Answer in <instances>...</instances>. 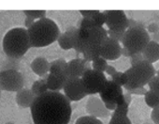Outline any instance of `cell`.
I'll use <instances>...</instances> for the list:
<instances>
[{
    "label": "cell",
    "mask_w": 159,
    "mask_h": 124,
    "mask_svg": "<svg viewBox=\"0 0 159 124\" xmlns=\"http://www.w3.org/2000/svg\"><path fill=\"white\" fill-rule=\"evenodd\" d=\"M31 91L33 92V94L36 97L46 93L48 91V88H47V85H46V80L45 79H40V80L35 81L33 83L32 87H31Z\"/></svg>",
    "instance_id": "20"
},
{
    "label": "cell",
    "mask_w": 159,
    "mask_h": 124,
    "mask_svg": "<svg viewBox=\"0 0 159 124\" xmlns=\"http://www.w3.org/2000/svg\"><path fill=\"white\" fill-rule=\"evenodd\" d=\"M25 86L24 75L15 70L0 71V90L17 92Z\"/></svg>",
    "instance_id": "7"
},
{
    "label": "cell",
    "mask_w": 159,
    "mask_h": 124,
    "mask_svg": "<svg viewBox=\"0 0 159 124\" xmlns=\"http://www.w3.org/2000/svg\"><path fill=\"white\" fill-rule=\"evenodd\" d=\"M46 85L48 88L49 91H53V92H59L61 89H63V87L66 82V78L54 76L51 74H48L46 76Z\"/></svg>",
    "instance_id": "18"
},
{
    "label": "cell",
    "mask_w": 159,
    "mask_h": 124,
    "mask_svg": "<svg viewBox=\"0 0 159 124\" xmlns=\"http://www.w3.org/2000/svg\"><path fill=\"white\" fill-rule=\"evenodd\" d=\"M24 13L26 17H29L33 20H40L46 17V11L43 10H26L24 11Z\"/></svg>",
    "instance_id": "24"
},
{
    "label": "cell",
    "mask_w": 159,
    "mask_h": 124,
    "mask_svg": "<svg viewBox=\"0 0 159 124\" xmlns=\"http://www.w3.org/2000/svg\"><path fill=\"white\" fill-rule=\"evenodd\" d=\"M151 118L153 124H159V106L152 108L151 113Z\"/></svg>",
    "instance_id": "37"
},
{
    "label": "cell",
    "mask_w": 159,
    "mask_h": 124,
    "mask_svg": "<svg viewBox=\"0 0 159 124\" xmlns=\"http://www.w3.org/2000/svg\"><path fill=\"white\" fill-rule=\"evenodd\" d=\"M150 41L151 36L145 28L134 27L125 30L121 43L131 54H137L141 53Z\"/></svg>",
    "instance_id": "5"
},
{
    "label": "cell",
    "mask_w": 159,
    "mask_h": 124,
    "mask_svg": "<svg viewBox=\"0 0 159 124\" xmlns=\"http://www.w3.org/2000/svg\"><path fill=\"white\" fill-rule=\"evenodd\" d=\"M122 47L120 42L111 38H107L100 45V56L105 60H116L121 55Z\"/></svg>",
    "instance_id": "10"
},
{
    "label": "cell",
    "mask_w": 159,
    "mask_h": 124,
    "mask_svg": "<svg viewBox=\"0 0 159 124\" xmlns=\"http://www.w3.org/2000/svg\"><path fill=\"white\" fill-rule=\"evenodd\" d=\"M123 88L122 87L116 85L111 80H108L104 88L99 93L101 101L105 103H113L116 104L117 100L123 95Z\"/></svg>",
    "instance_id": "12"
},
{
    "label": "cell",
    "mask_w": 159,
    "mask_h": 124,
    "mask_svg": "<svg viewBox=\"0 0 159 124\" xmlns=\"http://www.w3.org/2000/svg\"><path fill=\"white\" fill-rule=\"evenodd\" d=\"M2 43L7 56L14 59H20L31 47L27 30L24 27H15L9 30L4 36Z\"/></svg>",
    "instance_id": "3"
},
{
    "label": "cell",
    "mask_w": 159,
    "mask_h": 124,
    "mask_svg": "<svg viewBox=\"0 0 159 124\" xmlns=\"http://www.w3.org/2000/svg\"><path fill=\"white\" fill-rule=\"evenodd\" d=\"M106 17V25L111 31H125L128 27V18L124 11L111 10L103 12Z\"/></svg>",
    "instance_id": "8"
},
{
    "label": "cell",
    "mask_w": 159,
    "mask_h": 124,
    "mask_svg": "<svg viewBox=\"0 0 159 124\" xmlns=\"http://www.w3.org/2000/svg\"><path fill=\"white\" fill-rule=\"evenodd\" d=\"M84 60L86 62H93L95 59L100 56V47L99 48H93V47H85L84 51L83 52Z\"/></svg>",
    "instance_id": "21"
},
{
    "label": "cell",
    "mask_w": 159,
    "mask_h": 124,
    "mask_svg": "<svg viewBox=\"0 0 159 124\" xmlns=\"http://www.w3.org/2000/svg\"><path fill=\"white\" fill-rule=\"evenodd\" d=\"M111 81L115 83L116 85L120 87H124L127 83V77L125 73L122 72H116L114 74L111 75Z\"/></svg>",
    "instance_id": "25"
},
{
    "label": "cell",
    "mask_w": 159,
    "mask_h": 124,
    "mask_svg": "<svg viewBox=\"0 0 159 124\" xmlns=\"http://www.w3.org/2000/svg\"><path fill=\"white\" fill-rule=\"evenodd\" d=\"M35 99H36V96L33 94V92L29 88H23L22 89L16 92V97H15L16 103L23 108L31 107Z\"/></svg>",
    "instance_id": "16"
},
{
    "label": "cell",
    "mask_w": 159,
    "mask_h": 124,
    "mask_svg": "<svg viewBox=\"0 0 159 124\" xmlns=\"http://www.w3.org/2000/svg\"><path fill=\"white\" fill-rule=\"evenodd\" d=\"M124 98H125V102L129 105L131 101H132V97H131V94H129L128 92H126L125 94H124Z\"/></svg>",
    "instance_id": "45"
},
{
    "label": "cell",
    "mask_w": 159,
    "mask_h": 124,
    "mask_svg": "<svg viewBox=\"0 0 159 124\" xmlns=\"http://www.w3.org/2000/svg\"><path fill=\"white\" fill-rule=\"evenodd\" d=\"M134 27L145 28V25L141 21H138L135 19H128V27L127 28H134Z\"/></svg>",
    "instance_id": "35"
},
{
    "label": "cell",
    "mask_w": 159,
    "mask_h": 124,
    "mask_svg": "<svg viewBox=\"0 0 159 124\" xmlns=\"http://www.w3.org/2000/svg\"><path fill=\"white\" fill-rule=\"evenodd\" d=\"M1 94H2V91L0 90V99H1Z\"/></svg>",
    "instance_id": "49"
},
{
    "label": "cell",
    "mask_w": 159,
    "mask_h": 124,
    "mask_svg": "<svg viewBox=\"0 0 159 124\" xmlns=\"http://www.w3.org/2000/svg\"><path fill=\"white\" fill-rule=\"evenodd\" d=\"M156 75H158V76H159V70H158V71H156Z\"/></svg>",
    "instance_id": "47"
},
{
    "label": "cell",
    "mask_w": 159,
    "mask_h": 124,
    "mask_svg": "<svg viewBox=\"0 0 159 124\" xmlns=\"http://www.w3.org/2000/svg\"><path fill=\"white\" fill-rule=\"evenodd\" d=\"M107 38L108 33L103 26H93L90 29H88V39L86 41V46L99 48L102 42Z\"/></svg>",
    "instance_id": "13"
},
{
    "label": "cell",
    "mask_w": 159,
    "mask_h": 124,
    "mask_svg": "<svg viewBox=\"0 0 159 124\" xmlns=\"http://www.w3.org/2000/svg\"><path fill=\"white\" fill-rule=\"evenodd\" d=\"M109 124H132L131 120L127 116H113L111 115V118Z\"/></svg>",
    "instance_id": "29"
},
{
    "label": "cell",
    "mask_w": 159,
    "mask_h": 124,
    "mask_svg": "<svg viewBox=\"0 0 159 124\" xmlns=\"http://www.w3.org/2000/svg\"><path fill=\"white\" fill-rule=\"evenodd\" d=\"M93 26H95V25L91 18H83L80 24V28L83 29H90Z\"/></svg>",
    "instance_id": "34"
},
{
    "label": "cell",
    "mask_w": 159,
    "mask_h": 124,
    "mask_svg": "<svg viewBox=\"0 0 159 124\" xmlns=\"http://www.w3.org/2000/svg\"><path fill=\"white\" fill-rule=\"evenodd\" d=\"M128 104L126 103H123V104H120V105H117L115 110L113 111L112 115L113 116H127L128 114Z\"/></svg>",
    "instance_id": "31"
},
{
    "label": "cell",
    "mask_w": 159,
    "mask_h": 124,
    "mask_svg": "<svg viewBox=\"0 0 159 124\" xmlns=\"http://www.w3.org/2000/svg\"><path fill=\"white\" fill-rule=\"evenodd\" d=\"M75 124H104V123L97 117L91 116H84L79 117L76 120Z\"/></svg>",
    "instance_id": "26"
},
{
    "label": "cell",
    "mask_w": 159,
    "mask_h": 124,
    "mask_svg": "<svg viewBox=\"0 0 159 124\" xmlns=\"http://www.w3.org/2000/svg\"><path fill=\"white\" fill-rule=\"evenodd\" d=\"M121 55H125V56H126V57H130L133 54H131L126 48H125V47H122V51H121Z\"/></svg>",
    "instance_id": "44"
},
{
    "label": "cell",
    "mask_w": 159,
    "mask_h": 124,
    "mask_svg": "<svg viewBox=\"0 0 159 124\" xmlns=\"http://www.w3.org/2000/svg\"><path fill=\"white\" fill-rule=\"evenodd\" d=\"M86 111L89 116L100 118V117H107L110 116V111L105 107L104 103L101 101L100 98L91 96L87 103H86Z\"/></svg>",
    "instance_id": "11"
},
{
    "label": "cell",
    "mask_w": 159,
    "mask_h": 124,
    "mask_svg": "<svg viewBox=\"0 0 159 124\" xmlns=\"http://www.w3.org/2000/svg\"><path fill=\"white\" fill-rule=\"evenodd\" d=\"M19 69V59L10 58L8 57V60L4 62L1 71H7V70H15L18 71Z\"/></svg>",
    "instance_id": "27"
},
{
    "label": "cell",
    "mask_w": 159,
    "mask_h": 124,
    "mask_svg": "<svg viewBox=\"0 0 159 124\" xmlns=\"http://www.w3.org/2000/svg\"><path fill=\"white\" fill-rule=\"evenodd\" d=\"M125 74L127 77V83L124 88L127 91L137 88H143L154 75H156V71L152 64L142 60L131 66Z\"/></svg>",
    "instance_id": "4"
},
{
    "label": "cell",
    "mask_w": 159,
    "mask_h": 124,
    "mask_svg": "<svg viewBox=\"0 0 159 124\" xmlns=\"http://www.w3.org/2000/svg\"><path fill=\"white\" fill-rule=\"evenodd\" d=\"M116 72H117L116 69H115L113 66H111V65H108V67H107V69H106V71H105V73L111 75V76L112 74H114Z\"/></svg>",
    "instance_id": "43"
},
{
    "label": "cell",
    "mask_w": 159,
    "mask_h": 124,
    "mask_svg": "<svg viewBox=\"0 0 159 124\" xmlns=\"http://www.w3.org/2000/svg\"><path fill=\"white\" fill-rule=\"evenodd\" d=\"M142 124H153V123H152V122H144V123H142Z\"/></svg>",
    "instance_id": "46"
},
{
    "label": "cell",
    "mask_w": 159,
    "mask_h": 124,
    "mask_svg": "<svg viewBox=\"0 0 159 124\" xmlns=\"http://www.w3.org/2000/svg\"><path fill=\"white\" fill-rule=\"evenodd\" d=\"M35 22H36L35 20H33V19H31V18H29V17H26V18H25V25L26 29H28L29 27H31V26L34 25Z\"/></svg>",
    "instance_id": "42"
},
{
    "label": "cell",
    "mask_w": 159,
    "mask_h": 124,
    "mask_svg": "<svg viewBox=\"0 0 159 124\" xmlns=\"http://www.w3.org/2000/svg\"><path fill=\"white\" fill-rule=\"evenodd\" d=\"M5 124H14L13 122H7V123H5Z\"/></svg>",
    "instance_id": "48"
},
{
    "label": "cell",
    "mask_w": 159,
    "mask_h": 124,
    "mask_svg": "<svg viewBox=\"0 0 159 124\" xmlns=\"http://www.w3.org/2000/svg\"><path fill=\"white\" fill-rule=\"evenodd\" d=\"M127 92L129 94H135V95H144L146 92H147V89L143 87V88H134V89H131V90H127Z\"/></svg>",
    "instance_id": "40"
},
{
    "label": "cell",
    "mask_w": 159,
    "mask_h": 124,
    "mask_svg": "<svg viewBox=\"0 0 159 124\" xmlns=\"http://www.w3.org/2000/svg\"><path fill=\"white\" fill-rule=\"evenodd\" d=\"M108 67V62L101 56L98 57L92 62V69L100 73H105L106 69Z\"/></svg>",
    "instance_id": "23"
},
{
    "label": "cell",
    "mask_w": 159,
    "mask_h": 124,
    "mask_svg": "<svg viewBox=\"0 0 159 124\" xmlns=\"http://www.w3.org/2000/svg\"><path fill=\"white\" fill-rule=\"evenodd\" d=\"M130 64L131 66L139 63V62L142 61L143 60V56H142V54L141 53H137V54H133L130 57Z\"/></svg>",
    "instance_id": "36"
},
{
    "label": "cell",
    "mask_w": 159,
    "mask_h": 124,
    "mask_svg": "<svg viewBox=\"0 0 159 124\" xmlns=\"http://www.w3.org/2000/svg\"><path fill=\"white\" fill-rule=\"evenodd\" d=\"M143 60L152 64L159 60V43L153 41H150L145 48L141 52Z\"/></svg>",
    "instance_id": "15"
},
{
    "label": "cell",
    "mask_w": 159,
    "mask_h": 124,
    "mask_svg": "<svg viewBox=\"0 0 159 124\" xmlns=\"http://www.w3.org/2000/svg\"><path fill=\"white\" fill-rule=\"evenodd\" d=\"M89 68L86 67V61L81 58H75L67 62L66 68V78H81L84 71Z\"/></svg>",
    "instance_id": "14"
},
{
    "label": "cell",
    "mask_w": 159,
    "mask_h": 124,
    "mask_svg": "<svg viewBox=\"0 0 159 124\" xmlns=\"http://www.w3.org/2000/svg\"><path fill=\"white\" fill-rule=\"evenodd\" d=\"M149 88L150 90L159 94V76L158 75H154L148 83Z\"/></svg>",
    "instance_id": "32"
},
{
    "label": "cell",
    "mask_w": 159,
    "mask_h": 124,
    "mask_svg": "<svg viewBox=\"0 0 159 124\" xmlns=\"http://www.w3.org/2000/svg\"><path fill=\"white\" fill-rule=\"evenodd\" d=\"M26 30L29 36L30 46L36 48L45 47L53 43L60 35V30L56 23L47 17L37 20Z\"/></svg>",
    "instance_id": "2"
},
{
    "label": "cell",
    "mask_w": 159,
    "mask_h": 124,
    "mask_svg": "<svg viewBox=\"0 0 159 124\" xmlns=\"http://www.w3.org/2000/svg\"><path fill=\"white\" fill-rule=\"evenodd\" d=\"M125 31H111V30H107L108 33V37L117 41L118 42H122V40L124 38Z\"/></svg>",
    "instance_id": "33"
},
{
    "label": "cell",
    "mask_w": 159,
    "mask_h": 124,
    "mask_svg": "<svg viewBox=\"0 0 159 124\" xmlns=\"http://www.w3.org/2000/svg\"><path fill=\"white\" fill-rule=\"evenodd\" d=\"M49 74L54 75V76H58V77H62V78H66V71L64 69H62L61 67H59L58 65L56 64H53V63H50V69H49Z\"/></svg>",
    "instance_id": "28"
},
{
    "label": "cell",
    "mask_w": 159,
    "mask_h": 124,
    "mask_svg": "<svg viewBox=\"0 0 159 124\" xmlns=\"http://www.w3.org/2000/svg\"><path fill=\"white\" fill-rule=\"evenodd\" d=\"M159 31V23L158 22H152L147 26V32L150 34H155Z\"/></svg>",
    "instance_id": "38"
},
{
    "label": "cell",
    "mask_w": 159,
    "mask_h": 124,
    "mask_svg": "<svg viewBox=\"0 0 159 124\" xmlns=\"http://www.w3.org/2000/svg\"><path fill=\"white\" fill-rule=\"evenodd\" d=\"M64 95L69 102H78L87 96L81 78H67L63 87Z\"/></svg>",
    "instance_id": "9"
},
{
    "label": "cell",
    "mask_w": 159,
    "mask_h": 124,
    "mask_svg": "<svg viewBox=\"0 0 159 124\" xmlns=\"http://www.w3.org/2000/svg\"><path fill=\"white\" fill-rule=\"evenodd\" d=\"M52 63L58 65L59 67H61V68H62V69H64L65 71H66V65H67V62H66L65 59H63V58L55 59V60H53V61L52 62Z\"/></svg>",
    "instance_id": "41"
},
{
    "label": "cell",
    "mask_w": 159,
    "mask_h": 124,
    "mask_svg": "<svg viewBox=\"0 0 159 124\" xmlns=\"http://www.w3.org/2000/svg\"><path fill=\"white\" fill-rule=\"evenodd\" d=\"M91 19H92L95 26H103V25H105V23H106V17H105L104 12H101L99 11Z\"/></svg>",
    "instance_id": "30"
},
{
    "label": "cell",
    "mask_w": 159,
    "mask_h": 124,
    "mask_svg": "<svg viewBox=\"0 0 159 124\" xmlns=\"http://www.w3.org/2000/svg\"><path fill=\"white\" fill-rule=\"evenodd\" d=\"M98 11L96 10H84V11H80V13L83 15L84 18H92Z\"/></svg>",
    "instance_id": "39"
},
{
    "label": "cell",
    "mask_w": 159,
    "mask_h": 124,
    "mask_svg": "<svg viewBox=\"0 0 159 124\" xmlns=\"http://www.w3.org/2000/svg\"><path fill=\"white\" fill-rule=\"evenodd\" d=\"M31 70L33 73L39 76H46V74L49 73L50 69V62L42 56L36 57L32 62H31Z\"/></svg>",
    "instance_id": "17"
},
{
    "label": "cell",
    "mask_w": 159,
    "mask_h": 124,
    "mask_svg": "<svg viewBox=\"0 0 159 124\" xmlns=\"http://www.w3.org/2000/svg\"><path fill=\"white\" fill-rule=\"evenodd\" d=\"M57 42L59 46L64 50H69L73 49V41H72V34L69 29H67L66 32L59 35L57 39Z\"/></svg>",
    "instance_id": "19"
},
{
    "label": "cell",
    "mask_w": 159,
    "mask_h": 124,
    "mask_svg": "<svg viewBox=\"0 0 159 124\" xmlns=\"http://www.w3.org/2000/svg\"><path fill=\"white\" fill-rule=\"evenodd\" d=\"M81 79L84 91L87 95H95L100 93L108 81L104 73L95 71L91 68L84 71Z\"/></svg>",
    "instance_id": "6"
},
{
    "label": "cell",
    "mask_w": 159,
    "mask_h": 124,
    "mask_svg": "<svg viewBox=\"0 0 159 124\" xmlns=\"http://www.w3.org/2000/svg\"><path fill=\"white\" fill-rule=\"evenodd\" d=\"M144 101L149 107L155 108L159 106V94L152 90H147V92L144 94Z\"/></svg>",
    "instance_id": "22"
},
{
    "label": "cell",
    "mask_w": 159,
    "mask_h": 124,
    "mask_svg": "<svg viewBox=\"0 0 159 124\" xmlns=\"http://www.w3.org/2000/svg\"><path fill=\"white\" fill-rule=\"evenodd\" d=\"M30 108L35 124H68L70 120V102L59 92L48 90L36 97Z\"/></svg>",
    "instance_id": "1"
}]
</instances>
